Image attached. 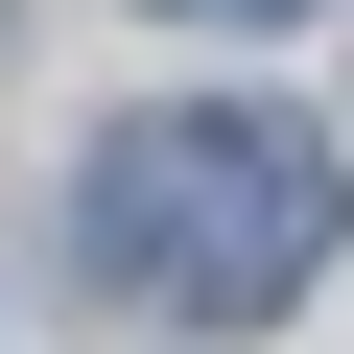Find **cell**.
<instances>
[{"mask_svg":"<svg viewBox=\"0 0 354 354\" xmlns=\"http://www.w3.org/2000/svg\"><path fill=\"white\" fill-rule=\"evenodd\" d=\"M354 236V165L283 95H189V118H118L95 142V283L142 330H283Z\"/></svg>","mask_w":354,"mask_h":354,"instance_id":"6da1fadb","label":"cell"}]
</instances>
